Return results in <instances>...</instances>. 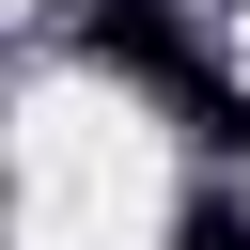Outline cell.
Listing matches in <instances>:
<instances>
[{
	"instance_id": "1",
	"label": "cell",
	"mask_w": 250,
	"mask_h": 250,
	"mask_svg": "<svg viewBox=\"0 0 250 250\" xmlns=\"http://www.w3.org/2000/svg\"><path fill=\"white\" fill-rule=\"evenodd\" d=\"M62 47H78L94 78H141V94H188V78H203L172 0H78V16H62Z\"/></svg>"
},
{
	"instance_id": "2",
	"label": "cell",
	"mask_w": 250,
	"mask_h": 250,
	"mask_svg": "<svg viewBox=\"0 0 250 250\" xmlns=\"http://www.w3.org/2000/svg\"><path fill=\"white\" fill-rule=\"evenodd\" d=\"M172 109H188V141H203V156H250V94H234V78H188Z\"/></svg>"
},
{
	"instance_id": "3",
	"label": "cell",
	"mask_w": 250,
	"mask_h": 250,
	"mask_svg": "<svg viewBox=\"0 0 250 250\" xmlns=\"http://www.w3.org/2000/svg\"><path fill=\"white\" fill-rule=\"evenodd\" d=\"M172 250H250V203H219V188H203V203L172 219Z\"/></svg>"
}]
</instances>
